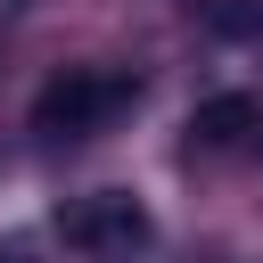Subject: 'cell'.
<instances>
[{"mask_svg":"<svg viewBox=\"0 0 263 263\" xmlns=\"http://www.w3.org/2000/svg\"><path fill=\"white\" fill-rule=\"evenodd\" d=\"M132 107H140V74H123V66H66V74L41 82L33 132L41 140H90V132H107Z\"/></svg>","mask_w":263,"mask_h":263,"instance_id":"obj_1","label":"cell"},{"mask_svg":"<svg viewBox=\"0 0 263 263\" xmlns=\"http://www.w3.org/2000/svg\"><path fill=\"white\" fill-rule=\"evenodd\" d=\"M58 238L74 255H90V263H140L156 247V214L132 189H90V197H74L58 214Z\"/></svg>","mask_w":263,"mask_h":263,"instance_id":"obj_2","label":"cell"},{"mask_svg":"<svg viewBox=\"0 0 263 263\" xmlns=\"http://www.w3.org/2000/svg\"><path fill=\"white\" fill-rule=\"evenodd\" d=\"M247 132H263L255 99H205V107L189 115V140H205V148H238Z\"/></svg>","mask_w":263,"mask_h":263,"instance_id":"obj_3","label":"cell"},{"mask_svg":"<svg viewBox=\"0 0 263 263\" xmlns=\"http://www.w3.org/2000/svg\"><path fill=\"white\" fill-rule=\"evenodd\" d=\"M0 263H33V255H25V247H0Z\"/></svg>","mask_w":263,"mask_h":263,"instance_id":"obj_4","label":"cell"},{"mask_svg":"<svg viewBox=\"0 0 263 263\" xmlns=\"http://www.w3.org/2000/svg\"><path fill=\"white\" fill-rule=\"evenodd\" d=\"M0 8H25V0H0Z\"/></svg>","mask_w":263,"mask_h":263,"instance_id":"obj_5","label":"cell"}]
</instances>
